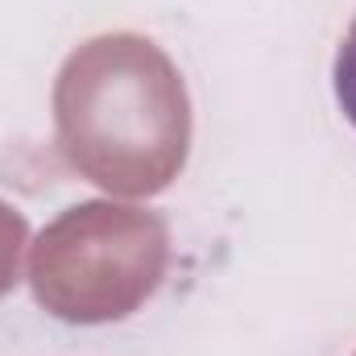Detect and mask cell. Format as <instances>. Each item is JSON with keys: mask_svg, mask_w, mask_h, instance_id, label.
<instances>
[{"mask_svg": "<svg viewBox=\"0 0 356 356\" xmlns=\"http://www.w3.org/2000/svg\"><path fill=\"white\" fill-rule=\"evenodd\" d=\"M332 79H336V99H340L348 124L356 129V21L348 25L344 42H340V50H336V71H332Z\"/></svg>", "mask_w": 356, "mask_h": 356, "instance_id": "cell-1", "label": "cell"}]
</instances>
